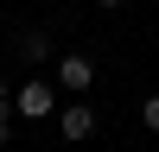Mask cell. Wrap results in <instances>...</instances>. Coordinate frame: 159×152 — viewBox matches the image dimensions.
<instances>
[{
  "label": "cell",
  "mask_w": 159,
  "mask_h": 152,
  "mask_svg": "<svg viewBox=\"0 0 159 152\" xmlns=\"http://www.w3.org/2000/svg\"><path fill=\"white\" fill-rule=\"evenodd\" d=\"M13 114H19V120H57V114H64V101H57V82L32 76V82L13 95Z\"/></svg>",
  "instance_id": "cell-1"
},
{
  "label": "cell",
  "mask_w": 159,
  "mask_h": 152,
  "mask_svg": "<svg viewBox=\"0 0 159 152\" xmlns=\"http://www.w3.org/2000/svg\"><path fill=\"white\" fill-rule=\"evenodd\" d=\"M89 82H96V57H83V51H64V57H57V89L83 95Z\"/></svg>",
  "instance_id": "cell-2"
},
{
  "label": "cell",
  "mask_w": 159,
  "mask_h": 152,
  "mask_svg": "<svg viewBox=\"0 0 159 152\" xmlns=\"http://www.w3.org/2000/svg\"><path fill=\"white\" fill-rule=\"evenodd\" d=\"M57 133H64V139H89V133H96V108H89V101H64Z\"/></svg>",
  "instance_id": "cell-3"
},
{
  "label": "cell",
  "mask_w": 159,
  "mask_h": 152,
  "mask_svg": "<svg viewBox=\"0 0 159 152\" xmlns=\"http://www.w3.org/2000/svg\"><path fill=\"white\" fill-rule=\"evenodd\" d=\"M19 57H25V63H51V38H45V32H25V38H19Z\"/></svg>",
  "instance_id": "cell-4"
},
{
  "label": "cell",
  "mask_w": 159,
  "mask_h": 152,
  "mask_svg": "<svg viewBox=\"0 0 159 152\" xmlns=\"http://www.w3.org/2000/svg\"><path fill=\"white\" fill-rule=\"evenodd\" d=\"M140 120H147V127H153V133H159V89H153V95H147V101H140Z\"/></svg>",
  "instance_id": "cell-5"
},
{
  "label": "cell",
  "mask_w": 159,
  "mask_h": 152,
  "mask_svg": "<svg viewBox=\"0 0 159 152\" xmlns=\"http://www.w3.org/2000/svg\"><path fill=\"white\" fill-rule=\"evenodd\" d=\"M0 120H13V95H7V76H0Z\"/></svg>",
  "instance_id": "cell-6"
},
{
  "label": "cell",
  "mask_w": 159,
  "mask_h": 152,
  "mask_svg": "<svg viewBox=\"0 0 159 152\" xmlns=\"http://www.w3.org/2000/svg\"><path fill=\"white\" fill-rule=\"evenodd\" d=\"M96 6H127V0H96Z\"/></svg>",
  "instance_id": "cell-7"
},
{
  "label": "cell",
  "mask_w": 159,
  "mask_h": 152,
  "mask_svg": "<svg viewBox=\"0 0 159 152\" xmlns=\"http://www.w3.org/2000/svg\"><path fill=\"white\" fill-rule=\"evenodd\" d=\"M0 146H7V120H0Z\"/></svg>",
  "instance_id": "cell-8"
}]
</instances>
